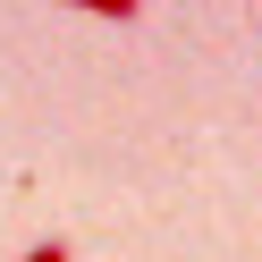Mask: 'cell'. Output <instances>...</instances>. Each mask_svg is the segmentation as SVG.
I'll return each instance as SVG.
<instances>
[{
    "mask_svg": "<svg viewBox=\"0 0 262 262\" xmlns=\"http://www.w3.org/2000/svg\"><path fill=\"white\" fill-rule=\"evenodd\" d=\"M17 262H68V245H59V237H42V245H26Z\"/></svg>",
    "mask_w": 262,
    "mask_h": 262,
    "instance_id": "obj_1",
    "label": "cell"
}]
</instances>
